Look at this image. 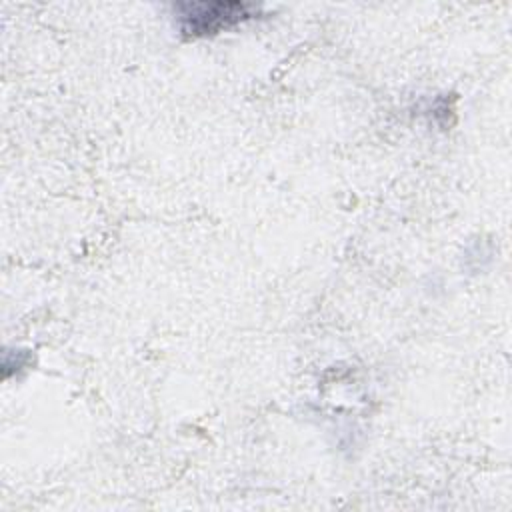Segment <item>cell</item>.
<instances>
[{
	"label": "cell",
	"mask_w": 512,
	"mask_h": 512,
	"mask_svg": "<svg viewBox=\"0 0 512 512\" xmlns=\"http://www.w3.org/2000/svg\"><path fill=\"white\" fill-rule=\"evenodd\" d=\"M178 26L184 36L200 38L212 36L242 24L260 14V6L240 0H214V2H180L174 6Z\"/></svg>",
	"instance_id": "6da1fadb"
}]
</instances>
